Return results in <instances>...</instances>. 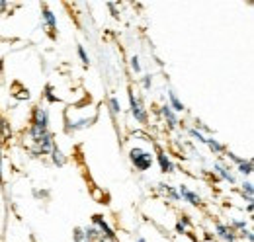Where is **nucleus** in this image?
I'll list each match as a JSON object with an SVG mask.
<instances>
[{
    "instance_id": "obj_1",
    "label": "nucleus",
    "mask_w": 254,
    "mask_h": 242,
    "mask_svg": "<svg viewBox=\"0 0 254 242\" xmlns=\"http://www.w3.org/2000/svg\"><path fill=\"white\" fill-rule=\"evenodd\" d=\"M129 156H131V162H133L139 170H149L151 164H153V156H151V152L143 151V149H131Z\"/></svg>"
},
{
    "instance_id": "obj_2",
    "label": "nucleus",
    "mask_w": 254,
    "mask_h": 242,
    "mask_svg": "<svg viewBox=\"0 0 254 242\" xmlns=\"http://www.w3.org/2000/svg\"><path fill=\"white\" fill-rule=\"evenodd\" d=\"M129 102H131V114L135 116V120L139 121V123H147V112L143 110L141 102L135 98V94H133V92L129 94Z\"/></svg>"
},
{
    "instance_id": "obj_3",
    "label": "nucleus",
    "mask_w": 254,
    "mask_h": 242,
    "mask_svg": "<svg viewBox=\"0 0 254 242\" xmlns=\"http://www.w3.org/2000/svg\"><path fill=\"white\" fill-rule=\"evenodd\" d=\"M47 123H49L47 112H45V110H41V108H35V110H33L32 125H37V127H47Z\"/></svg>"
},
{
    "instance_id": "obj_4",
    "label": "nucleus",
    "mask_w": 254,
    "mask_h": 242,
    "mask_svg": "<svg viewBox=\"0 0 254 242\" xmlns=\"http://www.w3.org/2000/svg\"><path fill=\"white\" fill-rule=\"evenodd\" d=\"M178 195H182L186 201H190L191 205H199V203H201L199 195H197V193H193V191H190L186 185H180V193H178Z\"/></svg>"
},
{
    "instance_id": "obj_5",
    "label": "nucleus",
    "mask_w": 254,
    "mask_h": 242,
    "mask_svg": "<svg viewBox=\"0 0 254 242\" xmlns=\"http://www.w3.org/2000/svg\"><path fill=\"white\" fill-rule=\"evenodd\" d=\"M43 20H45V24H47V30L51 31V35H53V31H55V28H57V20H55L53 12L47 10V8H43Z\"/></svg>"
},
{
    "instance_id": "obj_6",
    "label": "nucleus",
    "mask_w": 254,
    "mask_h": 242,
    "mask_svg": "<svg viewBox=\"0 0 254 242\" xmlns=\"http://www.w3.org/2000/svg\"><path fill=\"white\" fill-rule=\"evenodd\" d=\"M157 158H159V164H160V170H162V172H172V170H174L172 162L168 160V156H166L162 151L157 152Z\"/></svg>"
},
{
    "instance_id": "obj_7",
    "label": "nucleus",
    "mask_w": 254,
    "mask_h": 242,
    "mask_svg": "<svg viewBox=\"0 0 254 242\" xmlns=\"http://www.w3.org/2000/svg\"><path fill=\"white\" fill-rule=\"evenodd\" d=\"M217 235L221 237L223 241H229V242L235 241V235H233V231H231L229 227H225V225H217Z\"/></svg>"
},
{
    "instance_id": "obj_8",
    "label": "nucleus",
    "mask_w": 254,
    "mask_h": 242,
    "mask_svg": "<svg viewBox=\"0 0 254 242\" xmlns=\"http://www.w3.org/2000/svg\"><path fill=\"white\" fill-rule=\"evenodd\" d=\"M160 112H162V116L166 118V121H168V125H170V127H176V123H178V121H176V116L172 114L170 106H162V110H160Z\"/></svg>"
},
{
    "instance_id": "obj_9",
    "label": "nucleus",
    "mask_w": 254,
    "mask_h": 242,
    "mask_svg": "<svg viewBox=\"0 0 254 242\" xmlns=\"http://www.w3.org/2000/svg\"><path fill=\"white\" fill-rule=\"evenodd\" d=\"M168 96H170V104H172L170 110H174V112H182V110H184V104L176 98V94H174V92H168Z\"/></svg>"
},
{
    "instance_id": "obj_10",
    "label": "nucleus",
    "mask_w": 254,
    "mask_h": 242,
    "mask_svg": "<svg viewBox=\"0 0 254 242\" xmlns=\"http://www.w3.org/2000/svg\"><path fill=\"white\" fill-rule=\"evenodd\" d=\"M74 242H92V239L88 237V233L84 229H76L74 231Z\"/></svg>"
},
{
    "instance_id": "obj_11",
    "label": "nucleus",
    "mask_w": 254,
    "mask_h": 242,
    "mask_svg": "<svg viewBox=\"0 0 254 242\" xmlns=\"http://www.w3.org/2000/svg\"><path fill=\"white\" fill-rule=\"evenodd\" d=\"M215 172H217V174L221 176L223 180L231 182V183L235 182V178H233V174H231V172H227V168H223V166H219V164H215Z\"/></svg>"
},
{
    "instance_id": "obj_12",
    "label": "nucleus",
    "mask_w": 254,
    "mask_h": 242,
    "mask_svg": "<svg viewBox=\"0 0 254 242\" xmlns=\"http://www.w3.org/2000/svg\"><path fill=\"white\" fill-rule=\"evenodd\" d=\"M239 172H241V174H253V162H251V160H247V162L243 160V162L239 164Z\"/></svg>"
},
{
    "instance_id": "obj_13",
    "label": "nucleus",
    "mask_w": 254,
    "mask_h": 242,
    "mask_svg": "<svg viewBox=\"0 0 254 242\" xmlns=\"http://www.w3.org/2000/svg\"><path fill=\"white\" fill-rule=\"evenodd\" d=\"M51 154H53V162H55V164H59V166H63L64 158L61 156V151H59V149H53V151H51Z\"/></svg>"
},
{
    "instance_id": "obj_14",
    "label": "nucleus",
    "mask_w": 254,
    "mask_h": 242,
    "mask_svg": "<svg viewBox=\"0 0 254 242\" xmlns=\"http://www.w3.org/2000/svg\"><path fill=\"white\" fill-rule=\"evenodd\" d=\"M205 143L209 145V149H211V151H215V152H221L223 151V145H219L215 139H205Z\"/></svg>"
},
{
    "instance_id": "obj_15",
    "label": "nucleus",
    "mask_w": 254,
    "mask_h": 242,
    "mask_svg": "<svg viewBox=\"0 0 254 242\" xmlns=\"http://www.w3.org/2000/svg\"><path fill=\"white\" fill-rule=\"evenodd\" d=\"M243 191H247V199H249V201H253V183H251V182H247V183H245Z\"/></svg>"
},
{
    "instance_id": "obj_16",
    "label": "nucleus",
    "mask_w": 254,
    "mask_h": 242,
    "mask_svg": "<svg viewBox=\"0 0 254 242\" xmlns=\"http://www.w3.org/2000/svg\"><path fill=\"white\" fill-rule=\"evenodd\" d=\"M110 104H112V112H114V116H116V114H120V110H122V108H120L118 98H112V102H110Z\"/></svg>"
},
{
    "instance_id": "obj_17",
    "label": "nucleus",
    "mask_w": 254,
    "mask_h": 242,
    "mask_svg": "<svg viewBox=\"0 0 254 242\" xmlns=\"http://www.w3.org/2000/svg\"><path fill=\"white\" fill-rule=\"evenodd\" d=\"M190 135H191V137H195V139H197L199 143H205V137H203V135H201L199 131H195V129H191V131H190Z\"/></svg>"
},
{
    "instance_id": "obj_18",
    "label": "nucleus",
    "mask_w": 254,
    "mask_h": 242,
    "mask_svg": "<svg viewBox=\"0 0 254 242\" xmlns=\"http://www.w3.org/2000/svg\"><path fill=\"white\" fill-rule=\"evenodd\" d=\"M78 57L82 59V62H84V64H88V55H86V51H84L82 47H78Z\"/></svg>"
},
{
    "instance_id": "obj_19",
    "label": "nucleus",
    "mask_w": 254,
    "mask_h": 242,
    "mask_svg": "<svg viewBox=\"0 0 254 242\" xmlns=\"http://www.w3.org/2000/svg\"><path fill=\"white\" fill-rule=\"evenodd\" d=\"M131 68H133L135 72H139V70H141V66H139V59H137V57H133V59H131Z\"/></svg>"
},
{
    "instance_id": "obj_20",
    "label": "nucleus",
    "mask_w": 254,
    "mask_h": 242,
    "mask_svg": "<svg viewBox=\"0 0 254 242\" xmlns=\"http://www.w3.org/2000/svg\"><path fill=\"white\" fill-rule=\"evenodd\" d=\"M143 86H145V88L151 86V76H145V78H143Z\"/></svg>"
},
{
    "instance_id": "obj_21",
    "label": "nucleus",
    "mask_w": 254,
    "mask_h": 242,
    "mask_svg": "<svg viewBox=\"0 0 254 242\" xmlns=\"http://www.w3.org/2000/svg\"><path fill=\"white\" fill-rule=\"evenodd\" d=\"M233 227H237V229H245V223H243V221H233Z\"/></svg>"
},
{
    "instance_id": "obj_22",
    "label": "nucleus",
    "mask_w": 254,
    "mask_h": 242,
    "mask_svg": "<svg viewBox=\"0 0 254 242\" xmlns=\"http://www.w3.org/2000/svg\"><path fill=\"white\" fill-rule=\"evenodd\" d=\"M4 8H6V2H2V0H0V12H2Z\"/></svg>"
},
{
    "instance_id": "obj_23",
    "label": "nucleus",
    "mask_w": 254,
    "mask_h": 242,
    "mask_svg": "<svg viewBox=\"0 0 254 242\" xmlns=\"http://www.w3.org/2000/svg\"><path fill=\"white\" fill-rule=\"evenodd\" d=\"M137 242H145V239H139V241H137Z\"/></svg>"
}]
</instances>
